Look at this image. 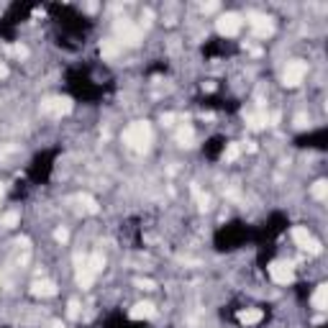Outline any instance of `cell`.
I'll return each instance as SVG.
<instances>
[{
  "mask_svg": "<svg viewBox=\"0 0 328 328\" xmlns=\"http://www.w3.org/2000/svg\"><path fill=\"white\" fill-rule=\"evenodd\" d=\"M151 138H154V131H151V123L149 121H133L123 131V141L133 151H146L151 146Z\"/></svg>",
  "mask_w": 328,
  "mask_h": 328,
  "instance_id": "obj_1",
  "label": "cell"
},
{
  "mask_svg": "<svg viewBox=\"0 0 328 328\" xmlns=\"http://www.w3.org/2000/svg\"><path fill=\"white\" fill-rule=\"evenodd\" d=\"M103 267H105V259H103L100 251H95L90 256H82V262H77V285L82 290H90L95 277L103 272Z\"/></svg>",
  "mask_w": 328,
  "mask_h": 328,
  "instance_id": "obj_2",
  "label": "cell"
},
{
  "mask_svg": "<svg viewBox=\"0 0 328 328\" xmlns=\"http://www.w3.org/2000/svg\"><path fill=\"white\" fill-rule=\"evenodd\" d=\"M113 31H115V41L121 46H138L141 39H144V31L133 21H128V18H118L115 26H113Z\"/></svg>",
  "mask_w": 328,
  "mask_h": 328,
  "instance_id": "obj_3",
  "label": "cell"
},
{
  "mask_svg": "<svg viewBox=\"0 0 328 328\" xmlns=\"http://www.w3.org/2000/svg\"><path fill=\"white\" fill-rule=\"evenodd\" d=\"M305 75H308V62L292 59V62H287V67L282 72V85L285 87H297V85H302Z\"/></svg>",
  "mask_w": 328,
  "mask_h": 328,
  "instance_id": "obj_4",
  "label": "cell"
},
{
  "mask_svg": "<svg viewBox=\"0 0 328 328\" xmlns=\"http://www.w3.org/2000/svg\"><path fill=\"white\" fill-rule=\"evenodd\" d=\"M241 16L239 13H223V16H218V21H216V29H218V34L221 36H236L239 31H241Z\"/></svg>",
  "mask_w": 328,
  "mask_h": 328,
  "instance_id": "obj_5",
  "label": "cell"
},
{
  "mask_svg": "<svg viewBox=\"0 0 328 328\" xmlns=\"http://www.w3.org/2000/svg\"><path fill=\"white\" fill-rule=\"evenodd\" d=\"M249 26H251V34L256 39H269L274 34V24L269 16H262V13H251L249 16Z\"/></svg>",
  "mask_w": 328,
  "mask_h": 328,
  "instance_id": "obj_6",
  "label": "cell"
},
{
  "mask_svg": "<svg viewBox=\"0 0 328 328\" xmlns=\"http://www.w3.org/2000/svg\"><path fill=\"white\" fill-rule=\"evenodd\" d=\"M41 113L57 115V118L69 115V113H72V100H69V98H46V100L41 103Z\"/></svg>",
  "mask_w": 328,
  "mask_h": 328,
  "instance_id": "obj_7",
  "label": "cell"
},
{
  "mask_svg": "<svg viewBox=\"0 0 328 328\" xmlns=\"http://www.w3.org/2000/svg\"><path fill=\"white\" fill-rule=\"evenodd\" d=\"M292 241L302 249V251H310V254H320V244L313 239V233L305 228V226H295L292 228Z\"/></svg>",
  "mask_w": 328,
  "mask_h": 328,
  "instance_id": "obj_8",
  "label": "cell"
},
{
  "mask_svg": "<svg viewBox=\"0 0 328 328\" xmlns=\"http://www.w3.org/2000/svg\"><path fill=\"white\" fill-rule=\"evenodd\" d=\"M269 277L277 282V285H290L295 279V267L290 262H272L269 264Z\"/></svg>",
  "mask_w": 328,
  "mask_h": 328,
  "instance_id": "obj_9",
  "label": "cell"
},
{
  "mask_svg": "<svg viewBox=\"0 0 328 328\" xmlns=\"http://www.w3.org/2000/svg\"><path fill=\"white\" fill-rule=\"evenodd\" d=\"M244 121H246V126L251 131H259V128L269 126V115L264 110H249V113H244Z\"/></svg>",
  "mask_w": 328,
  "mask_h": 328,
  "instance_id": "obj_10",
  "label": "cell"
},
{
  "mask_svg": "<svg viewBox=\"0 0 328 328\" xmlns=\"http://www.w3.org/2000/svg\"><path fill=\"white\" fill-rule=\"evenodd\" d=\"M154 315H156L154 302H136V305L128 310V318H133V320H149V318H154Z\"/></svg>",
  "mask_w": 328,
  "mask_h": 328,
  "instance_id": "obj_11",
  "label": "cell"
},
{
  "mask_svg": "<svg viewBox=\"0 0 328 328\" xmlns=\"http://www.w3.org/2000/svg\"><path fill=\"white\" fill-rule=\"evenodd\" d=\"M31 292H34L36 297H54V295H57V285H54L52 279H41V282H34Z\"/></svg>",
  "mask_w": 328,
  "mask_h": 328,
  "instance_id": "obj_12",
  "label": "cell"
},
{
  "mask_svg": "<svg viewBox=\"0 0 328 328\" xmlns=\"http://www.w3.org/2000/svg\"><path fill=\"white\" fill-rule=\"evenodd\" d=\"M310 305H313L315 310H325V308H328V285H318V287H315V292H313V297H310Z\"/></svg>",
  "mask_w": 328,
  "mask_h": 328,
  "instance_id": "obj_13",
  "label": "cell"
},
{
  "mask_svg": "<svg viewBox=\"0 0 328 328\" xmlns=\"http://www.w3.org/2000/svg\"><path fill=\"white\" fill-rule=\"evenodd\" d=\"M121 49H123V46H121L115 39H103V41H100V54H103L105 59H115V57L121 54Z\"/></svg>",
  "mask_w": 328,
  "mask_h": 328,
  "instance_id": "obj_14",
  "label": "cell"
},
{
  "mask_svg": "<svg viewBox=\"0 0 328 328\" xmlns=\"http://www.w3.org/2000/svg\"><path fill=\"white\" fill-rule=\"evenodd\" d=\"M262 318H264V313L256 310V308H246V310L239 313V323H241V325H256Z\"/></svg>",
  "mask_w": 328,
  "mask_h": 328,
  "instance_id": "obj_15",
  "label": "cell"
},
{
  "mask_svg": "<svg viewBox=\"0 0 328 328\" xmlns=\"http://www.w3.org/2000/svg\"><path fill=\"white\" fill-rule=\"evenodd\" d=\"M177 141H180L182 146H193V141H195V131H193V126H182V128L177 131Z\"/></svg>",
  "mask_w": 328,
  "mask_h": 328,
  "instance_id": "obj_16",
  "label": "cell"
},
{
  "mask_svg": "<svg viewBox=\"0 0 328 328\" xmlns=\"http://www.w3.org/2000/svg\"><path fill=\"white\" fill-rule=\"evenodd\" d=\"M310 195H313L315 200H325V198H328V182H325V180H318V182L313 185Z\"/></svg>",
  "mask_w": 328,
  "mask_h": 328,
  "instance_id": "obj_17",
  "label": "cell"
},
{
  "mask_svg": "<svg viewBox=\"0 0 328 328\" xmlns=\"http://www.w3.org/2000/svg\"><path fill=\"white\" fill-rule=\"evenodd\" d=\"M18 221H21V216L16 210H11V213H6L3 218H0V226H3V228H16Z\"/></svg>",
  "mask_w": 328,
  "mask_h": 328,
  "instance_id": "obj_18",
  "label": "cell"
},
{
  "mask_svg": "<svg viewBox=\"0 0 328 328\" xmlns=\"http://www.w3.org/2000/svg\"><path fill=\"white\" fill-rule=\"evenodd\" d=\"M241 156V146L239 144H228L226 151H223V161H236Z\"/></svg>",
  "mask_w": 328,
  "mask_h": 328,
  "instance_id": "obj_19",
  "label": "cell"
},
{
  "mask_svg": "<svg viewBox=\"0 0 328 328\" xmlns=\"http://www.w3.org/2000/svg\"><path fill=\"white\" fill-rule=\"evenodd\" d=\"M80 205H82L87 213H98V210H100V208H98V203H95L90 195H80Z\"/></svg>",
  "mask_w": 328,
  "mask_h": 328,
  "instance_id": "obj_20",
  "label": "cell"
},
{
  "mask_svg": "<svg viewBox=\"0 0 328 328\" xmlns=\"http://www.w3.org/2000/svg\"><path fill=\"white\" fill-rule=\"evenodd\" d=\"M8 54H13V57H18V59H26V57H29V49H26L24 44H13V46H8Z\"/></svg>",
  "mask_w": 328,
  "mask_h": 328,
  "instance_id": "obj_21",
  "label": "cell"
},
{
  "mask_svg": "<svg viewBox=\"0 0 328 328\" xmlns=\"http://www.w3.org/2000/svg\"><path fill=\"white\" fill-rule=\"evenodd\" d=\"M67 315H69V318H80V302H77V300H69V305H67Z\"/></svg>",
  "mask_w": 328,
  "mask_h": 328,
  "instance_id": "obj_22",
  "label": "cell"
},
{
  "mask_svg": "<svg viewBox=\"0 0 328 328\" xmlns=\"http://www.w3.org/2000/svg\"><path fill=\"white\" fill-rule=\"evenodd\" d=\"M310 123V118L305 115V113H300V115H295V128H305Z\"/></svg>",
  "mask_w": 328,
  "mask_h": 328,
  "instance_id": "obj_23",
  "label": "cell"
},
{
  "mask_svg": "<svg viewBox=\"0 0 328 328\" xmlns=\"http://www.w3.org/2000/svg\"><path fill=\"white\" fill-rule=\"evenodd\" d=\"M54 239H57L59 244H64V241L69 239V233H67V228H57V231H54Z\"/></svg>",
  "mask_w": 328,
  "mask_h": 328,
  "instance_id": "obj_24",
  "label": "cell"
},
{
  "mask_svg": "<svg viewBox=\"0 0 328 328\" xmlns=\"http://www.w3.org/2000/svg\"><path fill=\"white\" fill-rule=\"evenodd\" d=\"M136 285H138L141 290H154V282H151V279H138Z\"/></svg>",
  "mask_w": 328,
  "mask_h": 328,
  "instance_id": "obj_25",
  "label": "cell"
},
{
  "mask_svg": "<svg viewBox=\"0 0 328 328\" xmlns=\"http://www.w3.org/2000/svg\"><path fill=\"white\" fill-rule=\"evenodd\" d=\"M172 121H175V115H172V113H167V115H161V123H164V126H172Z\"/></svg>",
  "mask_w": 328,
  "mask_h": 328,
  "instance_id": "obj_26",
  "label": "cell"
},
{
  "mask_svg": "<svg viewBox=\"0 0 328 328\" xmlns=\"http://www.w3.org/2000/svg\"><path fill=\"white\" fill-rule=\"evenodd\" d=\"M203 11L205 13H213V11H218V3H208V6H203Z\"/></svg>",
  "mask_w": 328,
  "mask_h": 328,
  "instance_id": "obj_27",
  "label": "cell"
},
{
  "mask_svg": "<svg viewBox=\"0 0 328 328\" xmlns=\"http://www.w3.org/2000/svg\"><path fill=\"white\" fill-rule=\"evenodd\" d=\"M6 77H8V67L0 62V80H6Z\"/></svg>",
  "mask_w": 328,
  "mask_h": 328,
  "instance_id": "obj_28",
  "label": "cell"
},
{
  "mask_svg": "<svg viewBox=\"0 0 328 328\" xmlns=\"http://www.w3.org/2000/svg\"><path fill=\"white\" fill-rule=\"evenodd\" d=\"M3 195H6V188H3V182H0V203H3Z\"/></svg>",
  "mask_w": 328,
  "mask_h": 328,
  "instance_id": "obj_29",
  "label": "cell"
},
{
  "mask_svg": "<svg viewBox=\"0 0 328 328\" xmlns=\"http://www.w3.org/2000/svg\"><path fill=\"white\" fill-rule=\"evenodd\" d=\"M52 328H64V325H62V323H54V325H52Z\"/></svg>",
  "mask_w": 328,
  "mask_h": 328,
  "instance_id": "obj_30",
  "label": "cell"
}]
</instances>
